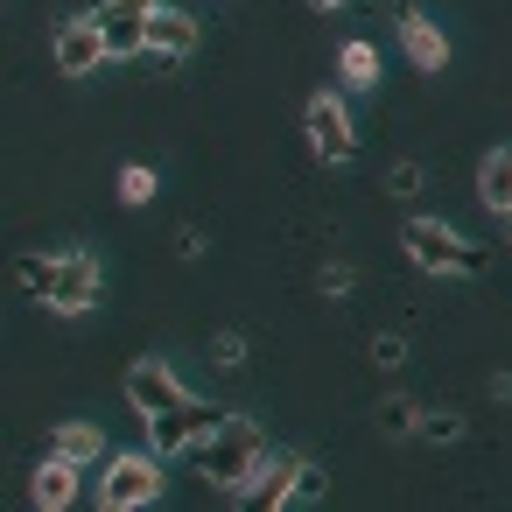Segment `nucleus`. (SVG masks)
<instances>
[{
    "label": "nucleus",
    "mask_w": 512,
    "mask_h": 512,
    "mask_svg": "<svg viewBox=\"0 0 512 512\" xmlns=\"http://www.w3.org/2000/svg\"><path fill=\"white\" fill-rule=\"evenodd\" d=\"M260 456H267V435H260L246 414H225V421L190 449L197 477H204V484H218V491H232V498H239V484L253 477V463H260Z\"/></svg>",
    "instance_id": "1"
},
{
    "label": "nucleus",
    "mask_w": 512,
    "mask_h": 512,
    "mask_svg": "<svg viewBox=\"0 0 512 512\" xmlns=\"http://www.w3.org/2000/svg\"><path fill=\"white\" fill-rule=\"evenodd\" d=\"M162 498V456L155 449H120L99 470V512H134Z\"/></svg>",
    "instance_id": "2"
},
{
    "label": "nucleus",
    "mask_w": 512,
    "mask_h": 512,
    "mask_svg": "<svg viewBox=\"0 0 512 512\" xmlns=\"http://www.w3.org/2000/svg\"><path fill=\"white\" fill-rule=\"evenodd\" d=\"M400 239H407V260H414L421 274H477V267H484V253L463 246L442 218H414Z\"/></svg>",
    "instance_id": "3"
},
{
    "label": "nucleus",
    "mask_w": 512,
    "mask_h": 512,
    "mask_svg": "<svg viewBox=\"0 0 512 512\" xmlns=\"http://www.w3.org/2000/svg\"><path fill=\"white\" fill-rule=\"evenodd\" d=\"M218 421H225V407H211V400H176L169 414L148 421V449H155V456H190Z\"/></svg>",
    "instance_id": "4"
},
{
    "label": "nucleus",
    "mask_w": 512,
    "mask_h": 512,
    "mask_svg": "<svg viewBox=\"0 0 512 512\" xmlns=\"http://www.w3.org/2000/svg\"><path fill=\"white\" fill-rule=\"evenodd\" d=\"M50 64H57L64 78H92L99 64H113L99 15H71V22H57V36H50Z\"/></svg>",
    "instance_id": "5"
},
{
    "label": "nucleus",
    "mask_w": 512,
    "mask_h": 512,
    "mask_svg": "<svg viewBox=\"0 0 512 512\" xmlns=\"http://www.w3.org/2000/svg\"><path fill=\"white\" fill-rule=\"evenodd\" d=\"M302 127H309V148H316L330 169L358 155V134H351V106H344V92H316L309 113H302Z\"/></svg>",
    "instance_id": "6"
},
{
    "label": "nucleus",
    "mask_w": 512,
    "mask_h": 512,
    "mask_svg": "<svg viewBox=\"0 0 512 512\" xmlns=\"http://www.w3.org/2000/svg\"><path fill=\"white\" fill-rule=\"evenodd\" d=\"M302 463H309V456H295V449H267V456L253 463V477L239 484V498H246V505H267V512H274V505H295Z\"/></svg>",
    "instance_id": "7"
},
{
    "label": "nucleus",
    "mask_w": 512,
    "mask_h": 512,
    "mask_svg": "<svg viewBox=\"0 0 512 512\" xmlns=\"http://www.w3.org/2000/svg\"><path fill=\"white\" fill-rule=\"evenodd\" d=\"M92 15H99L113 57H148V15H155V0H99Z\"/></svg>",
    "instance_id": "8"
},
{
    "label": "nucleus",
    "mask_w": 512,
    "mask_h": 512,
    "mask_svg": "<svg viewBox=\"0 0 512 512\" xmlns=\"http://www.w3.org/2000/svg\"><path fill=\"white\" fill-rule=\"evenodd\" d=\"M127 400H134V414H141V421H155V414H169V407H176V400H190V393H183V379H176L162 358H141V365L127 372Z\"/></svg>",
    "instance_id": "9"
},
{
    "label": "nucleus",
    "mask_w": 512,
    "mask_h": 512,
    "mask_svg": "<svg viewBox=\"0 0 512 512\" xmlns=\"http://www.w3.org/2000/svg\"><path fill=\"white\" fill-rule=\"evenodd\" d=\"M190 50H197V22H190L183 8H155V15H148V57H155V71L183 64Z\"/></svg>",
    "instance_id": "10"
},
{
    "label": "nucleus",
    "mask_w": 512,
    "mask_h": 512,
    "mask_svg": "<svg viewBox=\"0 0 512 512\" xmlns=\"http://www.w3.org/2000/svg\"><path fill=\"white\" fill-rule=\"evenodd\" d=\"M57 316H85L99 309V260L92 253H64V281H57Z\"/></svg>",
    "instance_id": "11"
},
{
    "label": "nucleus",
    "mask_w": 512,
    "mask_h": 512,
    "mask_svg": "<svg viewBox=\"0 0 512 512\" xmlns=\"http://www.w3.org/2000/svg\"><path fill=\"white\" fill-rule=\"evenodd\" d=\"M78 470H85V463H71V456H43V470L29 477V498H36L43 512L78 505Z\"/></svg>",
    "instance_id": "12"
},
{
    "label": "nucleus",
    "mask_w": 512,
    "mask_h": 512,
    "mask_svg": "<svg viewBox=\"0 0 512 512\" xmlns=\"http://www.w3.org/2000/svg\"><path fill=\"white\" fill-rule=\"evenodd\" d=\"M400 50H407L414 71H442L449 64V36L435 22H421V15H400Z\"/></svg>",
    "instance_id": "13"
},
{
    "label": "nucleus",
    "mask_w": 512,
    "mask_h": 512,
    "mask_svg": "<svg viewBox=\"0 0 512 512\" xmlns=\"http://www.w3.org/2000/svg\"><path fill=\"white\" fill-rule=\"evenodd\" d=\"M15 281H22V295L29 302H57V281H64V253H22L15 260Z\"/></svg>",
    "instance_id": "14"
},
{
    "label": "nucleus",
    "mask_w": 512,
    "mask_h": 512,
    "mask_svg": "<svg viewBox=\"0 0 512 512\" xmlns=\"http://www.w3.org/2000/svg\"><path fill=\"white\" fill-rule=\"evenodd\" d=\"M477 197H484V211L512 218V148H491L477 162Z\"/></svg>",
    "instance_id": "15"
},
{
    "label": "nucleus",
    "mask_w": 512,
    "mask_h": 512,
    "mask_svg": "<svg viewBox=\"0 0 512 512\" xmlns=\"http://www.w3.org/2000/svg\"><path fill=\"white\" fill-rule=\"evenodd\" d=\"M50 456H71V463H99V456H106V435H99L92 421H64V428H50Z\"/></svg>",
    "instance_id": "16"
},
{
    "label": "nucleus",
    "mask_w": 512,
    "mask_h": 512,
    "mask_svg": "<svg viewBox=\"0 0 512 512\" xmlns=\"http://www.w3.org/2000/svg\"><path fill=\"white\" fill-rule=\"evenodd\" d=\"M337 78H344L351 92H372V85H379V50H372V43H344V50H337Z\"/></svg>",
    "instance_id": "17"
},
{
    "label": "nucleus",
    "mask_w": 512,
    "mask_h": 512,
    "mask_svg": "<svg viewBox=\"0 0 512 512\" xmlns=\"http://www.w3.org/2000/svg\"><path fill=\"white\" fill-rule=\"evenodd\" d=\"M379 435H421V407H414L407 393L379 400Z\"/></svg>",
    "instance_id": "18"
},
{
    "label": "nucleus",
    "mask_w": 512,
    "mask_h": 512,
    "mask_svg": "<svg viewBox=\"0 0 512 512\" xmlns=\"http://www.w3.org/2000/svg\"><path fill=\"white\" fill-rule=\"evenodd\" d=\"M120 204H134V211H141V204H155V169H141V162H134V169H120Z\"/></svg>",
    "instance_id": "19"
},
{
    "label": "nucleus",
    "mask_w": 512,
    "mask_h": 512,
    "mask_svg": "<svg viewBox=\"0 0 512 512\" xmlns=\"http://www.w3.org/2000/svg\"><path fill=\"white\" fill-rule=\"evenodd\" d=\"M421 435H428L435 449H449V442H463V414H449V407H435V414H421Z\"/></svg>",
    "instance_id": "20"
},
{
    "label": "nucleus",
    "mask_w": 512,
    "mask_h": 512,
    "mask_svg": "<svg viewBox=\"0 0 512 512\" xmlns=\"http://www.w3.org/2000/svg\"><path fill=\"white\" fill-rule=\"evenodd\" d=\"M316 288H323V295H351V288H358V267H351V260H323Z\"/></svg>",
    "instance_id": "21"
},
{
    "label": "nucleus",
    "mask_w": 512,
    "mask_h": 512,
    "mask_svg": "<svg viewBox=\"0 0 512 512\" xmlns=\"http://www.w3.org/2000/svg\"><path fill=\"white\" fill-rule=\"evenodd\" d=\"M421 190V162H393V176H386V197H414Z\"/></svg>",
    "instance_id": "22"
},
{
    "label": "nucleus",
    "mask_w": 512,
    "mask_h": 512,
    "mask_svg": "<svg viewBox=\"0 0 512 512\" xmlns=\"http://www.w3.org/2000/svg\"><path fill=\"white\" fill-rule=\"evenodd\" d=\"M211 358H218V365H246V337H239V330H225V337L211 344Z\"/></svg>",
    "instance_id": "23"
},
{
    "label": "nucleus",
    "mask_w": 512,
    "mask_h": 512,
    "mask_svg": "<svg viewBox=\"0 0 512 512\" xmlns=\"http://www.w3.org/2000/svg\"><path fill=\"white\" fill-rule=\"evenodd\" d=\"M323 463H302V484H295V505H309V498H323Z\"/></svg>",
    "instance_id": "24"
},
{
    "label": "nucleus",
    "mask_w": 512,
    "mask_h": 512,
    "mask_svg": "<svg viewBox=\"0 0 512 512\" xmlns=\"http://www.w3.org/2000/svg\"><path fill=\"white\" fill-rule=\"evenodd\" d=\"M176 253H183V260H204V232L183 225V232H176Z\"/></svg>",
    "instance_id": "25"
},
{
    "label": "nucleus",
    "mask_w": 512,
    "mask_h": 512,
    "mask_svg": "<svg viewBox=\"0 0 512 512\" xmlns=\"http://www.w3.org/2000/svg\"><path fill=\"white\" fill-rule=\"evenodd\" d=\"M372 358H379V365H400L407 344H400V337H372Z\"/></svg>",
    "instance_id": "26"
},
{
    "label": "nucleus",
    "mask_w": 512,
    "mask_h": 512,
    "mask_svg": "<svg viewBox=\"0 0 512 512\" xmlns=\"http://www.w3.org/2000/svg\"><path fill=\"white\" fill-rule=\"evenodd\" d=\"M491 400H498V407H512V372H491Z\"/></svg>",
    "instance_id": "27"
},
{
    "label": "nucleus",
    "mask_w": 512,
    "mask_h": 512,
    "mask_svg": "<svg viewBox=\"0 0 512 512\" xmlns=\"http://www.w3.org/2000/svg\"><path fill=\"white\" fill-rule=\"evenodd\" d=\"M309 8H316V15H330V8H344V0H309Z\"/></svg>",
    "instance_id": "28"
}]
</instances>
